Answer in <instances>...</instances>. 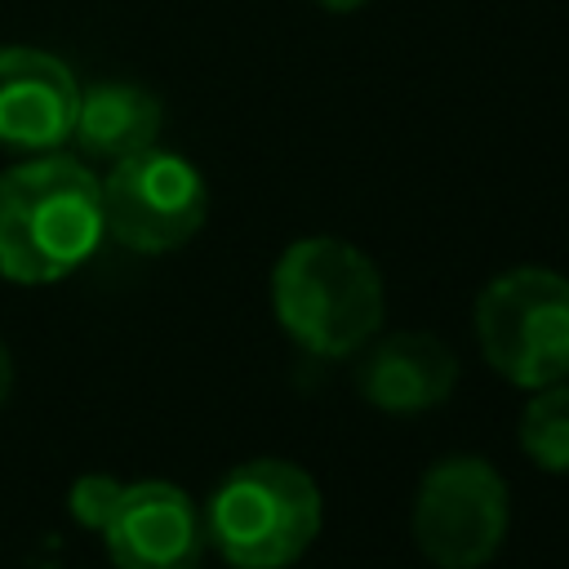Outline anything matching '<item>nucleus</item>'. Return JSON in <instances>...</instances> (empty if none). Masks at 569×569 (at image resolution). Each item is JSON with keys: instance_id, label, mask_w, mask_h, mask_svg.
<instances>
[{"instance_id": "nucleus-11", "label": "nucleus", "mask_w": 569, "mask_h": 569, "mask_svg": "<svg viewBox=\"0 0 569 569\" xmlns=\"http://www.w3.org/2000/svg\"><path fill=\"white\" fill-rule=\"evenodd\" d=\"M520 449L533 467L551 476H569V382L533 387L520 409Z\"/></svg>"}, {"instance_id": "nucleus-6", "label": "nucleus", "mask_w": 569, "mask_h": 569, "mask_svg": "<svg viewBox=\"0 0 569 569\" xmlns=\"http://www.w3.org/2000/svg\"><path fill=\"white\" fill-rule=\"evenodd\" d=\"M98 182L107 236L133 253H173L209 218L204 173L164 147H142L116 160Z\"/></svg>"}, {"instance_id": "nucleus-3", "label": "nucleus", "mask_w": 569, "mask_h": 569, "mask_svg": "<svg viewBox=\"0 0 569 569\" xmlns=\"http://www.w3.org/2000/svg\"><path fill=\"white\" fill-rule=\"evenodd\" d=\"M200 520L231 569H289L320 538L325 493L289 458H249L218 480Z\"/></svg>"}, {"instance_id": "nucleus-2", "label": "nucleus", "mask_w": 569, "mask_h": 569, "mask_svg": "<svg viewBox=\"0 0 569 569\" xmlns=\"http://www.w3.org/2000/svg\"><path fill=\"white\" fill-rule=\"evenodd\" d=\"M271 311L302 351L347 360L382 329V271L351 240L302 236L271 267Z\"/></svg>"}, {"instance_id": "nucleus-4", "label": "nucleus", "mask_w": 569, "mask_h": 569, "mask_svg": "<svg viewBox=\"0 0 569 569\" xmlns=\"http://www.w3.org/2000/svg\"><path fill=\"white\" fill-rule=\"evenodd\" d=\"M476 342L485 365L511 387L569 378V280L551 267H511L476 298Z\"/></svg>"}, {"instance_id": "nucleus-1", "label": "nucleus", "mask_w": 569, "mask_h": 569, "mask_svg": "<svg viewBox=\"0 0 569 569\" xmlns=\"http://www.w3.org/2000/svg\"><path fill=\"white\" fill-rule=\"evenodd\" d=\"M107 236L98 173L40 151L0 173V276L13 284H53L84 267Z\"/></svg>"}, {"instance_id": "nucleus-8", "label": "nucleus", "mask_w": 569, "mask_h": 569, "mask_svg": "<svg viewBox=\"0 0 569 569\" xmlns=\"http://www.w3.org/2000/svg\"><path fill=\"white\" fill-rule=\"evenodd\" d=\"M76 107L80 80L58 53L31 44L0 49V151H62V142H71Z\"/></svg>"}, {"instance_id": "nucleus-5", "label": "nucleus", "mask_w": 569, "mask_h": 569, "mask_svg": "<svg viewBox=\"0 0 569 569\" xmlns=\"http://www.w3.org/2000/svg\"><path fill=\"white\" fill-rule=\"evenodd\" d=\"M511 525V498L502 471L480 453H449L418 480L409 533L436 569H485Z\"/></svg>"}, {"instance_id": "nucleus-12", "label": "nucleus", "mask_w": 569, "mask_h": 569, "mask_svg": "<svg viewBox=\"0 0 569 569\" xmlns=\"http://www.w3.org/2000/svg\"><path fill=\"white\" fill-rule=\"evenodd\" d=\"M120 489H124V480L102 476V471H89V476H80V480L71 485L67 507H71V516H76L84 529H102L107 516H111V507L120 502Z\"/></svg>"}, {"instance_id": "nucleus-9", "label": "nucleus", "mask_w": 569, "mask_h": 569, "mask_svg": "<svg viewBox=\"0 0 569 569\" xmlns=\"http://www.w3.org/2000/svg\"><path fill=\"white\" fill-rule=\"evenodd\" d=\"M356 356V391L382 413H427L458 387V356L436 333L400 329L369 338Z\"/></svg>"}, {"instance_id": "nucleus-13", "label": "nucleus", "mask_w": 569, "mask_h": 569, "mask_svg": "<svg viewBox=\"0 0 569 569\" xmlns=\"http://www.w3.org/2000/svg\"><path fill=\"white\" fill-rule=\"evenodd\" d=\"M9 391H13V356H9V347L0 342V409H4Z\"/></svg>"}, {"instance_id": "nucleus-10", "label": "nucleus", "mask_w": 569, "mask_h": 569, "mask_svg": "<svg viewBox=\"0 0 569 569\" xmlns=\"http://www.w3.org/2000/svg\"><path fill=\"white\" fill-rule=\"evenodd\" d=\"M160 124H164V107L151 89L133 80H98L80 89L71 142L80 147V156L116 164L142 147H156Z\"/></svg>"}, {"instance_id": "nucleus-7", "label": "nucleus", "mask_w": 569, "mask_h": 569, "mask_svg": "<svg viewBox=\"0 0 569 569\" xmlns=\"http://www.w3.org/2000/svg\"><path fill=\"white\" fill-rule=\"evenodd\" d=\"M98 533L116 569H200L209 547L196 502L169 480L124 485Z\"/></svg>"}, {"instance_id": "nucleus-14", "label": "nucleus", "mask_w": 569, "mask_h": 569, "mask_svg": "<svg viewBox=\"0 0 569 569\" xmlns=\"http://www.w3.org/2000/svg\"><path fill=\"white\" fill-rule=\"evenodd\" d=\"M311 4H320V9H329V13H351V9H360V4H369V0H311Z\"/></svg>"}]
</instances>
